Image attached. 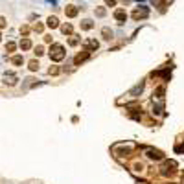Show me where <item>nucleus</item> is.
I'll use <instances>...</instances> for the list:
<instances>
[{
	"label": "nucleus",
	"mask_w": 184,
	"mask_h": 184,
	"mask_svg": "<svg viewBox=\"0 0 184 184\" xmlns=\"http://www.w3.org/2000/svg\"><path fill=\"white\" fill-rule=\"evenodd\" d=\"M50 59L52 61H63L65 59V48L61 44H52L50 46Z\"/></svg>",
	"instance_id": "f257e3e1"
},
{
	"label": "nucleus",
	"mask_w": 184,
	"mask_h": 184,
	"mask_svg": "<svg viewBox=\"0 0 184 184\" xmlns=\"http://www.w3.org/2000/svg\"><path fill=\"white\" fill-rule=\"evenodd\" d=\"M149 17V9L147 7H136L133 11V18L135 20H142V18H147Z\"/></svg>",
	"instance_id": "f03ea898"
},
{
	"label": "nucleus",
	"mask_w": 184,
	"mask_h": 184,
	"mask_svg": "<svg viewBox=\"0 0 184 184\" xmlns=\"http://www.w3.org/2000/svg\"><path fill=\"white\" fill-rule=\"evenodd\" d=\"M175 168H177V162H173V160H166V162H164V166H162L160 170H162V175H168V173H170V171H173Z\"/></svg>",
	"instance_id": "7ed1b4c3"
},
{
	"label": "nucleus",
	"mask_w": 184,
	"mask_h": 184,
	"mask_svg": "<svg viewBox=\"0 0 184 184\" xmlns=\"http://www.w3.org/2000/svg\"><path fill=\"white\" fill-rule=\"evenodd\" d=\"M147 157H149L151 160H162V159H164V153L159 151V149H147Z\"/></svg>",
	"instance_id": "20e7f679"
},
{
	"label": "nucleus",
	"mask_w": 184,
	"mask_h": 184,
	"mask_svg": "<svg viewBox=\"0 0 184 184\" xmlns=\"http://www.w3.org/2000/svg\"><path fill=\"white\" fill-rule=\"evenodd\" d=\"M98 41H94V39H88V41H85V50H88V52H96L98 50Z\"/></svg>",
	"instance_id": "39448f33"
},
{
	"label": "nucleus",
	"mask_w": 184,
	"mask_h": 184,
	"mask_svg": "<svg viewBox=\"0 0 184 184\" xmlns=\"http://www.w3.org/2000/svg\"><path fill=\"white\" fill-rule=\"evenodd\" d=\"M114 18H116L118 22H125V20H127V13H125L123 9H116V11H114Z\"/></svg>",
	"instance_id": "423d86ee"
},
{
	"label": "nucleus",
	"mask_w": 184,
	"mask_h": 184,
	"mask_svg": "<svg viewBox=\"0 0 184 184\" xmlns=\"http://www.w3.org/2000/svg\"><path fill=\"white\" fill-rule=\"evenodd\" d=\"M4 83H6V85H15V83H17V76L11 74V72H9V74L6 72V74H4Z\"/></svg>",
	"instance_id": "0eeeda50"
},
{
	"label": "nucleus",
	"mask_w": 184,
	"mask_h": 184,
	"mask_svg": "<svg viewBox=\"0 0 184 184\" xmlns=\"http://www.w3.org/2000/svg\"><path fill=\"white\" fill-rule=\"evenodd\" d=\"M65 13H66V17L74 18V17L77 15V7H76V6H66V7H65Z\"/></svg>",
	"instance_id": "6e6552de"
},
{
	"label": "nucleus",
	"mask_w": 184,
	"mask_h": 184,
	"mask_svg": "<svg viewBox=\"0 0 184 184\" xmlns=\"http://www.w3.org/2000/svg\"><path fill=\"white\" fill-rule=\"evenodd\" d=\"M46 24H48V28H57L59 26V20H57V17H48V20H46Z\"/></svg>",
	"instance_id": "1a4fd4ad"
},
{
	"label": "nucleus",
	"mask_w": 184,
	"mask_h": 184,
	"mask_svg": "<svg viewBox=\"0 0 184 184\" xmlns=\"http://www.w3.org/2000/svg\"><path fill=\"white\" fill-rule=\"evenodd\" d=\"M87 57H88V50H85V53H79V55H76V61H74V63H76V65H79V63H83Z\"/></svg>",
	"instance_id": "9d476101"
},
{
	"label": "nucleus",
	"mask_w": 184,
	"mask_h": 184,
	"mask_svg": "<svg viewBox=\"0 0 184 184\" xmlns=\"http://www.w3.org/2000/svg\"><path fill=\"white\" fill-rule=\"evenodd\" d=\"M18 46H20L22 50H29V48H31V41H29V39H22Z\"/></svg>",
	"instance_id": "9b49d317"
},
{
	"label": "nucleus",
	"mask_w": 184,
	"mask_h": 184,
	"mask_svg": "<svg viewBox=\"0 0 184 184\" xmlns=\"http://www.w3.org/2000/svg\"><path fill=\"white\" fill-rule=\"evenodd\" d=\"M92 26H94V24H92V20H88V18L81 22V28H83V29H92Z\"/></svg>",
	"instance_id": "f8f14e48"
},
{
	"label": "nucleus",
	"mask_w": 184,
	"mask_h": 184,
	"mask_svg": "<svg viewBox=\"0 0 184 184\" xmlns=\"http://www.w3.org/2000/svg\"><path fill=\"white\" fill-rule=\"evenodd\" d=\"M61 31H63L65 35H70V33H72V26H70V24H65V26H61Z\"/></svg>",
	"instance_id": "ddd939ff"
},
{
	"label": "nucleus",
	"mask_w": 184,
	"mask_h": 184,
	"mask_svg": "<svg viewBox=\"0 0 184 184\" xmlns=\"http://www.w3.org/2000/svg\"><path fill=\"white\" fill-rule=\"evenodd\" d=\"M101 35H103L105 39H112V31H111L109 28H103V29H101Z\"/></svg>",
	"instance_id": "4468645a"
},
{
	"label": "nucleus",
	"mask_w": 184,
	"mask_h": 184,
	"mask_svg": "<svg viewBox=\"0 0 184 184\" xmlns=\"http://www.w3.org/2000/svg\"><path fill=\"white\" fill-rule=\"evenodd\" d=\"M11 63L13 65H22L24 59H22V55H15V57H11Z\"/></svg>",
	"instance_id": "2eb2a0df"
},
{
	"label": "nucleus",
	"mask_w": 184,
	"mask_h": 184,
	"mask_svg": "<svg viewBox=\"0 0 184 184\" xmlns=\"http://www.w3.org/2000/svg\"><path fill=\"white\" fill-rule=\"evenodd\" d=\"M13 50H15V42H7V44H6V52H7V53H11Z\"/></svg>",
	"instance_id": "dca6fc26"
},
{
	"label": "nucleus",
	"mask_w": 184,
	"mask_h": 184,
	"mask_svg": "<svg viewBox=\"0 0 184 184\" xmlns=\"http://www.w3.org/2000/svg\"><path fill=\"white\" fill-rule=\"evenodd\" d=\"M29 70H33V72L39 70V63L37 61H29Z\"/></svg>",
	"instance_id": "f3484780"
},
{
	"label": "nucleus",
	"mask_w": 184,
	"mask_h": 184,
	"mask_svg": "<svg viewBox=\"0 0 184 184\" xmlns=\"http://www.w3.org/2000/svg\"><path fill=\"white\" fill-rule=\"evenodd\" d=\"M105 13H107L105 7H98V9H96V15H98V17H105Z\"/></svg>",
	"instance_id": "a211bd4d"
},
{
	"label": "nucleus",
	"mask_w": 184,
	"mask_h": 184,
	"mask_svg": "<svg viewBox=\"0 0 184 184\" xmlns=\"http://www.w3.org/2000/svg\"><path fill=\"white\" fill-rule=\"evenodd\" d=\"M48 74H50V76H57V74H59V68H55V66H50Z\"/></svg>",
	"instance_id": "6ab92c4d"
},
{
	"label": "nucleus",
	"mask_w": 184,
	"mask_h": 184,
	"mask_svg": "<svg viewBox=\"0 0 184 184\" xmlns=\"http://www.w3.org/2000/svg\"><path fill=\"white\" fill-rule=\"evenodd\" d=\"M157 7H160V9H164V0H151Z\"/></svg>",
	"instance_id": "aec40b11"
},
{
	"label": "nucleus",
	"mask_w": 184,
	"mask_h": 184,
	"mask_svg": "<svg viewBox=\"0 0 184 184\" xmlns=\"http://www.w3.org/2000/svg\"><path fill=\"white\" fill-rule=\"evenodd\" d=\"M68 42H70V46H77V44H79V39H77V37H72Z\"/></svg>",
	"instance_id": "412c9836"
},
{
	"label": "nucleus",
	"mask_w": 184,
	"mask_h": 184,
	"mask_svg": "<svg viewBox=\"0 0 184 184\" xmlns=\"http://www.w3.org/2000/svg\"><path fill=\"white\" fill-rule=\"evenodd\" d=\"M35 53H37V55H42V53H44V48H42V46H37V48H35Z\"/></svg>",
	"instance_id": "4be33fe9"
},
{
	"label": "nucleus",
	"mask_w": 184,
	"mask_h": 184,
	"mask_svg": "<svg viewBox=\"0 0 184 184\" xmlns=\"http://www.w3.org/2000/svg\"><path fill=\"white\" fill-rule=\"evenodd\" d=\"M33 29H35V31H39V33H41V31H42V24H35V26H33Z\"/></svg>",
	"instance_id": "5701e85b"
},
{
	"label": "nucleus",
	"mask_w": 184,
	"mask_h": 184,
	"mask_svg": "<svg viewBox=\"0 0 184 184\" xmlns=\"http://www.w3.org/2000/svg\"><path fill=\"white\" fill-rule=\"evenodd\" d=\"M28 31H29L28 26H22V28H20V33H22V35H28Z\"/></svg>",
	"instance_id": "b1692460"
},
{
	"label": "nucleus",
	"mask_w": 184,
	"mask_h": 184,
	"mask_svg": "<svg viewBox=\"0 0 184 184\" xmlns=\"http://www.w3.org/2000/svg\"><path fill=\"white\" fill-rule=\"evenodd\" d=\"M105 4H107V6H111V7H112V6H116V0H105Z\"/></svg>",
	"instance_id": "393cba45"
},
{
	"label": "nucleus",
	"mask_w": 184,
	"mask_h": 184,
	"mask_svg": "<svg viewBox=\"0 0 184 184\" xmlns=\"http://www.w3.org/2000/svg\"><path fill=\"white\" fill-rule=\"evenodd\" d=\"M0 28H6V18L4 17H0Z\"/></svg>",
	"instance_id": "a878e982"
},
{
	"label": "nucleus",
	"mask_w": 184,
	"mask_h": 184,
	"mask_svg": "<svg viewBox=\"0 0 184 184\" xmlns=\"http://www.w3.org/2000/svg\"><path fill=\"white\" fill-rule=\"evenodd\" d=\"M0 37H2V35H0Z\"/></svg>",
	"instance_id": "bb28decb"
}]
</instances>
